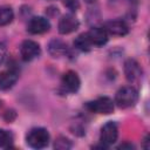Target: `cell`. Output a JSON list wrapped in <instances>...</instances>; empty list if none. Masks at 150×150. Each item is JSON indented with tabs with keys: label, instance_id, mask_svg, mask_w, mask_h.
Segmentation results:
<instances>
[{
	"label": "cell",
	"instance_id": "6da1fadb",
	"mask_svg": "<svg viewBox=\"0 0 150 150\" xmlns=\"http://www.w3.org/2000/svg\"><path fill=\"white\" fill-rule=\"evenodd\" d=\"M137 100H138V93L131 86L122 87L115 95V103L123 109L135 105Z\"/></svg>",
	"mask_w": 150,
	"mask_h": 150
},
{
	"label": "cell",
	"instance_id": "7a4b0ae2",
	"mask_svg": "<svg viewBox=\"0 0 150 150\" xmlns=\"http://www.w3.org/2000/svg\"><path fill=\"white\" fill-rule=\"evenodd\" d=\"M27 144L34 149H42L49 143V132L45 128H33L26 137Z\"/></svg>",
	"mask_w": 150,
	"mask_h": 150
},
{
	"label": "cell",
	"instance_id": "3957f363",
	"mask_svg": "<svg viewBox=\"0 0 150 150\" xmlns=\"http://www.w3.org/2000/svg\"><path fill=\"white\" fill-rule=\"evenodd\" d=\"M86 107L96 114H103V115H109L114 111V102L111 98L107 97V96H102L98 97L91 102H88L86 104Z\"/></svg>",
	"mask_w": 150,
	"mask_h": 150
},
{
	"label": "cell",
	"instance_id": "277c9868",
	"mask_svg": "<svg viewBox=\"0 0 150 150\" xmlns=\"http://www.w3.org/2000/svg\"><path fill=\"white\" fill-rule=\"evenodd\" d=\"M118 136V129L115 122H107L102 128H101V134H100V141L103 146H110L112 145Z\"/></svg>",
	"mask_w": 150,
	"mask_h": 150
},
{
	"label": "cell",
	"instance_id": "5b68a950",
	"mask_svg": "<svg viewBox=\"0 0 150 150\" xmlns=\"http://www.w3.org/2000/svg\"><path fill=\"white\" fill-rule=\"evenodd\" d=\"M41 54V48L33 40H25L20 46V55L23 61H32Z\"/></svg>",
	"mask_w": 150,
	"mask_h": 150
},
{
	"label": "cell",
	"instance_id": "8992f818",
	"mask_svg": "<svg viewBox=\"0 0 150 150\" xmlns=\"http://www.w3.org/2000/svg\"><path fill=\"white\" fill-rule=\"evenodd\" d=\"M50 28L49 21L43 16H33L27 23V30L30 34H43Z\"/></svg>",
	"mask_w": 150,
	"mask_h": 150
},
{
	"label": "cell",
	"instance_id": "52a82bcc",
	"mask_svg": "<svg viewBox=\"0 0 150 150\" xmlns=\"http://www.w3.org/2000/svg\"><path fill=\"white\" fill-rule=\"evenodd\" d=\"M124 74L129 82H136L142 77V68L134 59H128L124 62Z\"/></svg>",
	"mask_w": 150,
	"mask_h": 150
},
{
	"label": "cell",
	"instance_id": "ba28073f",
	"mask_svg": "<svg viewBox=\"0 0 150 150\" xmlns=\"http://www.w3.org/2000/svg\"><path fill=\"white\" fill-rule=\"evenodd\" d=\"M62 87L68 91V93H76L80 88L81 81L79 75L73 71V70H68L62 75V80H61Z\"/></svg>",
	"mask_w": 150,
	"mask_h": 150
},
{
	"label": "cell",
	"instance_id": "9c48e42d",
	"mask_svg": "<svg viewBox=\"0 0 150 150\" xmlns=\"http://www.w3.org/2000/svg\"><path fill=\"white\" fill-rule=\"evenodd\" d=\"M79 20L73 14H66L59 21V32L60 34H70L79 28Z\"/></svg>",
	"mask_w": 150,
	"mask_h": 150
},
{
	"label": "cell",
	"instance_id": "30bf717a",
	"mask_svg": "<svg viewBox=\"0 0 150 150\" xmlns=\"http://www.w3.org/2000/svg\"><path fill=\"white\" fill-rule=\"evenodd\" d=\"M108 34L115 35V36H124L129 33V27L128 25L122 21V20H111L105 22L103 27Z\"/></svg>",
	"mask_w": 150,
	"mask_h": 150
},
{
	"label": "cell",
	"instance_id": "8fae6325",
	"mask_svg": "<svg viewBox=\"0 0 150 150\" xmlns=\"http://www.w3.org/2000/svg\"><path fill=\"white\" fill-rule=\"evenodd\" d=\"M87 34H88V38H89L93 47L94 46L101 47V46L105 45L108 41V33L103 27H94L89 32H87Z\"/></svg>",
	"mask_w": 150,
	"mask_h": 150
},
{
	"label": "cell",
	"instance_id": "7c38bea8",
	"mask_svg": "<svg viewBox=\"0 0 150 150\" xmlns=\"http://www.w3.org/2000/svg\"><path fill=\"white\" fill-rule=\"evenodd\" d=\"M19 74L16 69L9 68L0 73V89L6 90L14 86V83L18 81Z\"/></svg>",
	"mask_w": 150,
	"mask_h": 150
},
{
	"label": "cell",
	"instance_id": "4fadbf2b",
	"mask_svg": "<svg viewBox=\"0 0 150 150\" xmlns=\"http://www.w3.org/2000/svg\"><path fill=\"white\" fill-rule=\"evenodd\" d=\"M48 50H49L50 55H53L54 57H60V56H63L64 54H67L68 47L63 41L54 39V40H52L49 42Z\"/></svg>",
	"mask_w": 150,
	"mask_h": 150
},
{
	"label": "cell",
	"instance_id": "5bb4252c",
	"mask_svg": "<svg viewBox=\"0 0 150 150\" xmlns=\"http://www.w3.org/2000/svg\"><path fill=\"white\" fill-rule=\"evenodd\" d=\"M74 46H75V48H77V49L81 50V52H89V50L93 48V45H91V42H90V40H89L87 33L80 34V35L75 39Z\"/></svg>",
	"mask_w": 150,
	"mask_h": 150
},
{
	"label": "cell",
	"instance_id": "9a60e30c",
	"mask_svg": "<svg viewBox=\"0 0 150 150\" xmlns=\"http://www.w3.org/2000/svg\"><path fill=\"white\" fill-rule=\"evenodd\" d=\"M13 18L14 13L9 6H0V26H6L11 23Z\"/></svg>",
	"mask_w": 150,
	"mask_h": 150
},
{
	"label": "cell",
	"instance_id": "2e32d148",
	"mask_svg": "<svg viewBox=\"0 0 150 150\" xmlns=\"http://www.w3.org/2000/svg\"><path fill=\"white\" fill-rule=\"evenodd\" d=\"M13 144V135L5 129H0V148H9Z\"/></svg>",
	"mask_w": 150,
	"mask_h": 150
},
{
	"label": "cell",
	"instance_id": "e0dca14e",
	"mask_svg": "<svg viewBox=\"0 0 150 150\" xmlns=\"http://www.w3.org/2000/svg\"><path fill=\"white\" fill-rule=\"evenodd\" d=\"M55 148L56 149H67V148H70V142H69V139H67L64 137H60L57 141H55Z\"/></svg>",
	"mask_w": 150,
	"mask_h": 150
},
{
	"label": "cell",
	"instance_id": "ac0fdd59",
	"mask_svg": "<svg viewBox=\"0 0 150 150\" xmlns=\"http://www.w3.org/2000/svg\"><path fill=\"white\" fill-rule=\"evenodd\" d=\"M64 6L70 9L71 12H75L77 11V8L80 7V4H79V0H64Z\"/></svg>",
	"mask_w": 150,
	"mask_h": 150
},
{
	"label": "cell",
	"instance_id": "d6986e66",
	"mask_svg": "<svg viewBox=\"0 0 150 150\" xmlns=\"http://www.w3.org/2000/svg\"><path fill=\"white\" fill-rule=\"evenodd\" d=\"M6 56V48L2 43H0V63H2V61L5 60Z\"/></svg>",
	"mask_w": 150,
	"mask_h": 150
},
{
	"label": "cell",
	"instance_id": "ffe728a7",
	"mask_svg": "<svg viewBox=\"0 0 150 150\" xmlns=\"http://www.w3.org/2000/svg\"><path fill=\"white\" fill-rule=\"evenodd\" d=\"M120 149H124V148H129V149H131V148H134L131 144H121L120 146H118Z\"/></svg>",
	"mask_w": 150,
	"mask_h": 150
}]
</instances>
